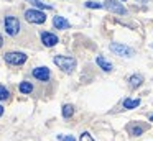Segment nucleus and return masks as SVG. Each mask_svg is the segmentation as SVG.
<instances>
[{
    "label": "nucleus",
    "mask_w": 153,
    "mask_h": 141,
    "mask_svg": "<svg viewBox=\"0 0 153 141\" xmlns=\"http://www.w3.org/2000/svg\"><path fill=\"white\" fill-rule=\"evenodd\" d=\"M54 64L59 69H63L64 72H73L76 67V59L71 56H54Z\"/></svg>",
    "instance_id": "nucleus-1"
},
{
    "label": "nucleus",
    "mask_w": 153,
    "mask_h": 141,
    "mask_svg": "<svg viewBox=\"0 0 153 141\" xmlns=\"http://www.w3.org/2000/svg\"><path fill=\"white\" fill-rule=\"evenodd\" d=\"M25 20H27L28 23L41 25V23L46 21V15H45L43 12H40V10H36V8H30V10L25 12Z\"/></svg>",
    "instance_id": "nucleus-2"
},
{
    "label": "nucleus",
    "mask_w": 153,
    "mask_h": 141,
    "mask_svg": "<svg viewBox=\"0 0 153 141\" xmlns=\"http://www.w3.org/2000/svg\"><path fill=\"white\" fill-rule=\"evenodd\" d=\"M110 51L114 54L120 56V58H132L133 56V49L130 46H125V44H120V43H110Z\"/></svg>",
    "instance_id": "nucleus-3"
},
{
    "label": "nucleus",
    "mask_w": 153,
    "mask_h": 141,
    "mask_svg": "<svg viewBox=\"0 0 153 141\" xmlns=\"http://www.w3.org/2000/svg\"><path fill=\"white\" fill-rule=\"evenodd\" d=\"M4 25H5V31H7V35H10V36L18 35V31H20V21H18L17 16H5Z\"/></svg>",
    "instance_id": "nucleus-4"
},
{
    "label": "nucleus",
    "mask_w": 153,
    "mask_h": 141,
    "mask_svg": "<svg viewBox=\"0 0 153 141\" xmlns=\"http://www.w3.org/2000/svg\"><path fill=\"white\" fill-rule=\"evenodd\" d=\"M5 61L12 66H22L27 62V54L25 52H18V51H12L5 54Z\"/></svg>",
    "instance_id": "nucleus-5"
},
{
    "label": "nucleus",
    "mask_w": 153,
    "mask_h": 141,
    "mask_svg": "<svg viewBox=\"0 0 153 141\" xmlns=\"http://www.w3.org/2000/svg\"><path fill=\"white\" fill-rule=\"evenodd\" d=\"M104 8H107L112 13H117V15H127V8L122 5V3L117 2V0H105Z\"/></svg>",
    "instance_id": "nucleus-6"
},
{
    "label": "nucleus",
    "mask_w": 153,
    "mask_h": 141,
    "mask_svg": "<svg viewBox=\"0 0 153 141\" xmlns=\"http://www.w3.org/2000/svg\"><path fill=\"white\" fill-rule=\"evenodd\" d=\"M41 41H43L45 46H48V48H53L54 44H58V36L53 35V33H41Z\"/></svg>",
    "instance_id": "nucleus-7"
},
{
    "label": "nucleus",
    "mask_w": 153,
    "mask_h": 141,
    "mask_svg": "<svg viewBox=\"0 0 153 141\" xmlns=\"http://www.w3.org/2000/svg\"><path fill=\"white\" fill-rule=\"evenodd\" d=\"M33 77L35 79H38V80H48L50 79V69L48 67H36V69H33Z\"/></svg>",
    "instance_id": "nucleus-8"
},
{
    "label": "nucleus",
    "mask_w": 153,
    "mask_h": 141,
    "mask_svg": "<svg viewBox=\"0 0 153 141\" xmlns=\"http://www.w3.org/2000/svg\"><path fill=\"white\" fill-rule=\"evenodd\" d=\"M53 25H54V28H58V30H68V28H71V23L68 21L64 16H54L53 18Z\"/></svg>",
    "instance_id": "nucleus-9"
},
{
    "label": "nucleus",
    "mask_w": 153,
    "mask_h": 141,
    "mask_svg": "<svg viewBox=\"0 0 153 141\" xmlns=\"http://www.w3.org/2000/svg\"><path fill=\"white\" fill-rule=\"evenodd\" d=\"M96 62H97V66H99L102 71H105V72H110V71H112V64H110V62L107 61L105 58H104V56H99V58L96 59Z\"/></svg>",
    "instance_id": "nucleus-10"
},
{
    "label": "nucleus",
    "mask_w": 153,
    "mask_h": 141,
    "mask_svg": "<svg viewBox=\"0 0 153 141\" xmlns=\"http://www.w3.org/2000/svg\"><path fill=\"white\" fill-rule=\"evenodd\" d=\"M142 82H143V77H142L140 74H133V75H130V77H128V85H130V89L140 87V85H142Z\"/></svg>",
    "instance_id": "nucleus-11"
},
{
    "label": "nucleus",
    "mask_w": 153,
    "mask_h": 141,
    "mask_svg": "<svg viewBox=\"0 0 153 141\" xmlns=\"http://www.w3.org/2000/svg\"><path fill=\"white\" fill-rule=\"evenodd\" d=\"M138 105H140V98H127V100H123V107H125L127 110L137 108Z\"/></svg>",
    "instance_id": "nucleus-12"
},
{
    "label": "nucleus",
    "mask_w": 153,
    "mask_h": 141,
    "mask_svg": "<svg viewBox=\"0 0 153 141\" xmlns=\"http://www.w3.org/2000/svg\"><path fill=\"white\" fill-rule=\"evenodd\" d=\"M31 90H33V85H31L30 82H22L20 84V92L22 94H31Z\"/></svg>",
    "instance_id": "nucleus-13"
},
{
    "label": "nucleus",
    "mask_w": 153,
    "mask_h": 141,
    "mask_svg": "<svg viewBox=\"0 0 153 141\" xmlns=\"http://www.w3.org/2000/svg\"><path fill=\"white\" fill-rule=\"evenodd\" d=\"M28 2H30L31 5H35L36 8H48V10H51V8H53L51 5H48V3H43L41 0H28Z\"/></svg>",
    "instance_id": "nucleus-14"
},
{
    "label": "nucleus",
    "mask_w": 153,
    "mask_h": 141,
    "mask_svg": "<svg viewBox=\"0 0 153 141\" xmlns=\"http://www.w3.org/2000/svg\"><path fill=\"white\" fill-rule=\"evenodd\" d=\"M73 113H74V107H73V105L68 103V105H64V107H63V117L64 118H69Z\"/></svg>",
    "instance_id": "nucleus-15"
},
{
    "label": "nucleus",
    "mask_w": 153,
    "mask_h": 141,
    "mask_svg": "<svg viewBox=\"0 0 153 141\" xmlns=\"http://www.w3.org/2000/svg\"><path fill=\"white\" fill-rule=\"evenodd\" d=\"M84 5H86V8H104V3H97V2H86Z\"/></svg>",
    "instance_id": "nucleus-16"
},
{
    "label": "nucleus",
    "mask_w": 153,
    "mask_h": 141,
    "mask_svg": "<svg viewBox=\"0 0 153 141\" xmlns=\"http://www.w3.org/2000/svg\"><path fill=\"white\" fill-rule=\"evenodd\" d=\"M8 95H10V94H8L7 89H5L4 85H0V100H7Z\"/></svg>",
    "instance_id": "nucleus-17"
},
{
    "label": "nucleus",
    "mask_w": 153,
    "mask_h": 141,
    "mask_svg": "<svg viewBox=\"0 0 153 141\" xmlns=\"http://www.w3.org/2000/svg\"><path fill=\"white\" fill-rule=\"evenodd\" d=\"M143 131H145V126H133L132 128V134L133 136H138V134H142Z\"/></svg>",
    "instance_id": "nucleus-18"
},
{
    "label": "nucleus",
    "mask_w": 153,
    "mask_h": 141,
    "mask_svg": "<svg viewBox=\"0 0 153 141\" xmlns=\"http://www.w3.org/2000/svg\"><path fill=\"white\" fill-rule=\"evenodd\" d=\"M81 141H94V140H92V136H91L89 133H82L81 134Z\"/></svg>",
    "instance_id": "nucleus-19"
},
{
    "label": "nucleus",
    "mask_w": 153,
    "mask_h": 141,
    "mask_svg": "<svg viewBox=\"0 0 153 141\" xmlns=\"http://www.w3.org/2000/svg\"><path fill=\"white\" fill-rule=\"evenodd\" d=\"M58 140H59V141H76L73 136H64V134H59V136H58Z\"/></svg>",
    "instance_id": "nucleus-20"
},
{
    "label": "nucleus",
    "mask_w": 153,
    "mask_h": 141,
    "mask_svg": "<svg viewBox=\"0 0 153 141\" xmlns=\"http://www.w3.org/2000/svg\"><path fill=\"white\" fill-rule=\"evenodd\" d=\"M2 115H4V107L0 105V117H2Z\"/></svg>",
    "instance_id": "nucleus-21"
},
{
    "label": "nucleus",
    "mask_w": 153,
    "mask_h": 141,
    "mask_svg": "<svg viewBox=\"0 0 153 141\" xmlns=\"http://www.w3.org/2000/svg\"><path fill=\"white\" fill-rule=\"evenodd\" d=\"M2 44H4V39H2V36H0V48H2Z\"/></svg>",
    "instance_id": "nucleus-22"
},
{
    "label": "nucleus",
    "mask_w": 153,
    "mask_h": 141,
    "mask_svg": "<svg viewBox=\"0 0 153 141\" xmlns=\"http://www.w3.org/2000/svg\"><path fill=\"white\" fill-rule=\"evenodd\" d=\"M150 121H153V115H152V117H150Z\"/></svg>",
    "instance_id": "nucleus-23"
},
{
    "label": "nucleus",
    "mask_w": 153,
    "mask_h": 141,
    "mask_svg": "<svg viewBox=\"0 0 153 141\" xmlns=\"http://www.w3.org/2000/svg\"><path fill=\"white\" fill-rule=\"evenodd\" d=\"M137 2H145V0H137Z\"/></svg>",
    "instance_id": "nucleus-24"
},
{
    "label": "nucleus",
    "mask_w": 153,
    "mask_h": 141,
    "mask_svg": "<svg viewBox=\"0 0 153 141\" xmlns=\"http://www.w3.org/2000/svg\"><path fill=\"white\" fill-rule=\"evenodd\" d=\"M122 2H125V0H122Z\"/></svg>",
    "instance_id": "nucleus-25"
},
{
    "label": "nucleus",
    "mask_w": 153,
    "mask_h": 141,
    "mask_svg": "<svg viewBox=\"0 0 153 141\" xmlns=\"http://www.w3.org/2000/svg\"><path fill=\"white\" fill-rule=\"evenodd\" d=\"M152 48H153V44H152Z\"/></svg>",
    "instance_id": "nucleus-26"
}]
</instances>
